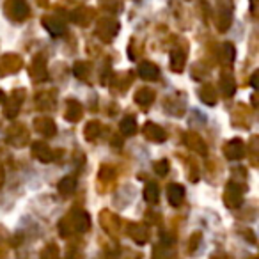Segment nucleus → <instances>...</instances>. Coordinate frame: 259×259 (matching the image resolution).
Listing matches in <instances>:
<instances>
[{"mask_svg": "<svg viewBox=\"0 0 259 259\" xmlns=\"http://www.w3.org/2000/svg\"><path fill=\"white\" fill-rule=\"evenodd\" d=\"M4 13L11 22H25L30 15L27 0H6Z\"/></svg>", "mask_w": 259, "mask_h": 259, "instance_id": "nucleus-1", "label": "nucleus"}, {"mask_svg": "<svg viewBox=\"0 0 259 259\" xmlns=\"http://www.w3.org/2000/svg\"><path fill=\"white\" fill-rule=\"evenodd\" d=\"M241 202H243V187H240L234 181H229L224 190V204L229 209H236L241 206Z\"/></svg>", "mask_w": 259, "mask_h": 259, "instance_id": "nucleus-2", "label": "nucleus"}, {"mask_svg": "<svg viewBox=\"0 0 259 259\" xmlns=\"http://www.w3.org/2000/svg\"><path fill=\"white\" fill-rule=\"evenodd\" d=\"M119 32V23L114 18H101L96 25V36L103 43H110Z\"/></svg>", "mask_w": 259, "mask_h": 259, "instance_id": "nucleus-3", "label": "nucleus"}, {"mask_svg": "<svg viewBox=\"0 0 259 259\" xmlns=\"http://www.w3.org/2000/svg\"><path fill=\"white\" fill-rule=\"evenodd\" d=\"M64 219H66V222H68V226H69V229H71V233H73V231H76V233H85V231H89V227H91V217H89V213L80 211V209H76V211L69 213V215L64 217Z\"/></svg>", "mask_w": 259, "mask_h": 259, "instance_id": "nucleus-4", "label": "nucleus"}, {"mask_svg": "<svg viewBox=\"0 0 259 259\" xmlns=\"http://www.w3.org/2000/svg\"><path fill=\"white\" fill-rule=\"evenodd\" d=\"M8 142L11 146H16V148H22V146L29 144V130H27L25 124H13L8 128V135H6Z\"/></svg>", "mask_w": 259, "mask_h": 259, "instance_id": "nucleus-5", "label": "nucleus"}, {"mask_svg": "<svg viewBox=\"0 0 259 259\" xmlns=\"http://www.w3.org/2000/svg\"><path fill=\"white\" fill-rule=\"evenodd\" d=\"M23 100H25V91L23 89H15L11 94H9L8 101H6L4 105V115L9 119L16 117L20 112V108H22V103Z\"/></svg>", "mask_w": 259, "mask_h": 259, "instance_id": "nucleus-6", "label": "nucleus"}, {"mask_svg": "<svg viewBox=\"0 0 259 259\" xmlns=\"http://www.w3.org/2000/svg\"><path fill=\"white\" fill-rule=\"evenodd\" d=\"M23 59L16 54H6L4 57H0V75H13L18 69H22Z\"/></svg>", "mask_w": 259, "mask_h": 259, "instance_id": "nucleus-7", "label": "nucleus"}, {"mask_svg": "<svg viewBox=\"0 0 259 259\" xmlns=\"http://www.w3.org/2000/svg\"><path fill=\"white\" fill-rule=\"evenodd\" d=\"M34 130H36L37 134H41L43 137L50 139L57 134V124L54 122L52 117H47V115H41L34 121Z\"/></svg>", "mask_w": 259, "mask_h": 259, "instance_id": "nucleus-8", "label": "nucleus"}, {"mask_svg": "<svg viewBox=\"0 0 259 259\" xmlns=\"http://www.w3.org/2000/svg\"><path fill=\"white\" fill-rule=\"evenodd\" d=\"M30 153H32L34 158L39 160L41 163H50L52 160H54V151H52V148L41 141H36L30 144Z\"/></svg>", "mask_w": 259, "mask_h": 259, "instance_id": "nucleus-9", "label": "nucleus"}, {"mask_svg": "<svg viewBox=\"0 0 259 259\" xmlns=\"http://www.w3.org/2000/svg\"><path fill=\"white\" fill-rule=\"evenodd\" d=\"M142 134L148 141L151 142H165L167 141V132L156 122H146L142 128Z\"/></svg>", "mask_w": 259, "mask_h": 259, "instance_id": "nucleus-10", "label": "nucleus"}, {"mask_svg": "<svg viewBox=\"0 0 259 259\" xmlns=\"http://www.w3.org/2000/svg\"><path fill=\"white\" fill-rule=\"evenodd\" d=\"M30 78L34 82H43L47 78V59L45 55H36L32 59V64H30Z\"/></svg>", "mask_w": 259, "mask_h": 259, "instance_id": "nucleus-11", "label": "nucleus"}, {"mask_svg": "<svg viewBox=\"0 0 259 259\" xmlns=\"http://www.w3.org/2000/svg\"><path fill=\"white\" fill-rule=\"evenodd\" d=\"M139 76L146 82H156L160 78V68L151 61H144L139 64V69H137Z\"/></svg>", "mask_w": 259, "mask_h": 259, "instance_id": "nucleus-12", "label": "nucleus"}, {"mask_svg": "<svg viewBox=\"0 0 259 259\" xmlns=\"http://www.w3.org/2000/svg\"><path fill=\"white\" fill-rule=\"evenodd\" d=\"M224 155L227 160H240L245 155V144L241 139H233L224 146Z\"/></svg>", "mask_w": 259, "mask_h": 259, "instance_id": "nucleus-13", "label": "nucleus"}, {"mask_svg": "<svg viewBox=\"0 0 259 259\" xmlns=\"http://www.w3.org/2000/svg\"><path fill=\"white\" fill-rule=\"evenodd\" d=\"M185 144H187L188 149L195 151L197 155H202V156L208 155V146H206V142L202 141L201 135L194 134V132H188V134L185 135Z\"/></svg>", "mask_w": 259, "mask_h": 259, "instance_id": "nucleus-14", "label": "nucleus"}, {"mask_svg": "<svg viewBox=\"0 0 259 259\" xmlns=\"http://www.w3.org/2000/svg\"><path fill=\"white\" fill-rule=\"evenodd\" d=\"M41 23H43L45 29H47L48 32H50V36L61 37V36H64V34H66L64 22H61V20H59L57 16H43Z\"/></svg>", "mask_w": 259, "mask_h": 259, "instance_id": "nucleus-15", "label": "nucleus"}, {"mask_svg": "<svg viewBox=\"0 0 259 259\" xmlns=\"http://www.w3.org/2000/svg\"><path fill=\"white\" fill-rule=\"evenodd\" d=\"M167 199H169V202L174 206V208H178V206L183 204L185 201V187L180 183H172L169 185V188H167Z\"/></svg>", "mask_w": 259, "mask_h": 259, "instance_id": "nucleus-16", "label": "nucleus"}, {"mask_svg": "<svg viewBox=\"0 0 259 259\" xmlns=\"http://www.w3.org/2000/svg\"><path fill=\"white\" fill-rule=\"evenodd\" d=\"M130 238L139 245H144L149 240V229L148 226H142V224H132L128 231Z\"/></svg>", "mask_w": 259, "mask_h": 259, "instance_id": "nucleus-17", "label": "nucleus"}, {"mask_svg": "<svg viewBox=\"0 0 259 259\" xmlns=\"http://www.w3.org/2000/svg\"><path fill=\"white\" fill-rule=\"evenodd\" d=\"M155 100H156V94L153 89H146L144 87V89H139L137 93H135V103L141 108H144V110H148Z\"/></svg>", "mask_w": 259, "mask_h": 259, "instance_id": "nucleus-18", "label": "nucleus"}, {"mask_svg": "<svg viewBox=\"0 0 259 259\" xmlns=\"http://www.w3.org/2000/svg\"><path fill=\"white\" fill-rule=\"evenodd\" d=\"M83 115V108L82 105L78 103L76 100H69L68 105H66V110H64V117L66 121L69 122H78Z\"/></svg>", "mask_w": 259, "mask_h": 259, "instance_id": "nucleus-19", "label": "nucleus"}, {"mask_svg": "<svg viewBox=\"0 0 259 259\" xmlns=\"http://www.w3.org/2000/svg\"><path fill=\"white\" fill-rule=\"evenodd\" d=\"M219 83H220V89H222V94L226 98H231L236 93V82H234V76L229 71H222Z\"/></svg>", "mask_w": 259, "mask_h": 259, "instance_id": "nucleus-20", "label": "nucleus"}, {"mask_svg": "<svg viewBox=\"0 0 259 259\" xmlns=\"http://www.w3.org/2000/svg\"><path fill=\"white\" fill-rule=\"evenodd\" d=\"M199 98H201V101L204 105H208V107H213V105H217V89L211 85V83H204V85L199 89Z\"/></svg>", "mask_w": 259, "mask_h": 259, "instance_id": "nucleus-21", "label": "nucleus"}, {"mask_svg": "<svg viewBox=\"0 0 259 259\" xmlns=\"http://www.w3.org/2000/svg\"><path fill=\"white\" fill-rule=\"evenodd\" d=\"M93 15H94L93 9L78 8V9H75V11L71 13V22H75L76 25L85 27V25H89V22L93 20Z\"/></svg>", "mask_w": 259, "mask_h": 259, "instance_id": "nucleus-22", "label": "nucleus"}, {"mask_svg": "<svg viewBox=\"0 0 259 259\" xmlns=\"http://www.w3.org/2000/svg\"><path fill=\"white\" fill-rule=\"evenodd\" d=\"M57 190H59V194H61V195L69 197V195H73V194H75V190H76V180L73 176L62 178V180L59 181V185H57Z\"/></svg>", "mask_w": 259, "mask_h": 259, "instance_id": "nucleus-23", "label": "nucleus"}, {"mask_svg": "<svg viewBox=\"0 0 259 259\" xmlns=\"http://www.w3.org/2000/svg\"><path fill=\"white\" fill-rule=\"evenodd\" d=\"M100 222L108 234H114V229H117L119 227V219L115 215H112L110 211H101L100 213Z\"/></svg>", "mask_w": 259, "mask_h": 259, "instance_id": "nucleus-24", "label": "nucleus"}, {"mask_svg": "<svg viewBox=\"0 0 259 259\" xmlns=\"http://www.w3.org/2000/svg\"><path fill=\"white\" fill-rule=\"evenodd\" d=\"M185 66H187V55L181 50H174L170 54V69L174 73H183Z\"/></svg>", "mask_w": 259, "mask_h": 259, "instance_id": "nucleus-25", "label": "nucleus"}, {"mask_svg": "<svg viewBox=\"0 0 259 259\" xmlns=\"http://www.w3.org/2000/svg\"><path fill=\"white\" fill-rule=\"evenodd\" d=\"M137 119L132 117V115H126V117H122L121 124H119V130H121V134L126 135V137H132V135L137 134Z\"/></svg>", "mask_w": 259, "mask_h": 259, "instance_id": "nucleus-26", "label": "nucleus"}, {"mask_svg": "<svg viewBox=\"0 0 259 259\" xmlns=\"http://www.w3.org/2000/svg\"><path fill=\"white\" fill-rule=\"evenodd\" d=\"M100 134H101V124L98 121H89L85 124V128H83V137L89 142L96 141V139L100 137Z\"/></svg>", "mask_w": 259, "mask_h": 259, "instance_id": "nucleus-27", "label": "nucleus"}, {"mask_svg": "<svg viewBox=\"0 0 259 259\" xmlns=\"http://www.w3.org/2000/svg\"><path fill=\"white\" fill-rule=\"evenodd\" d=\"M37 101V108L39 110H52V108L55 107V98H54V93H41L37 94L36 98Z\"/></svg>", "mask_w": 259, "mask_h": 259, "instance_id": "nucleus-28", "label": "nucleus"}, {"mask_svg": "<svg viewBox=\"0 0 259 259\" xmlns=\"http://www.w3.org/2000/svg\"><path fill=\"white\" fill-rule=\"evenodd\" d=\"M160 199V188L156 183H148L144 187V201L148 204H156Z\"/></svg>", "mask_w": 259, "mask_h": 259, "instance_id": "nucleus-29", "label": "nucleus"}, {"mask_svg": "<svg viewBox=\"0 0 259 259\" xmlns=\"http://www.w3.org/2000/svg\"><path fill=\"white\" fill-rule=\"evenodd\" d=\"M215 23H217V29H219L220 32H227V29H229L231 23H233V15H231V11H227V9L220 11Z\"/></svg>", "mask_w": 259, "mask_h": 259, "instance_id": "nucleus-30", "label": "nucleus"}, {"mask_svg": "<svg viewBox=\"0 0 259 259\" xmlns=\"http://www.w3.org/2000/svg\"><path fill=\"white\" fill-rule=\"evenodd\" d=\"M73 75L80 80H85L87 75H89V66H87V62H82V61L75 62V64H73Z\"/></svg>", "mask_w": 259, "mask_h": 259, "instance_id": "nucleus-31", "label": "nucleus"}, {"mask_svg": "<svg viewBox=\"0 0 259 259\" xmlns=\"http://www.w3.org/2000/svg\"><path fill=\"white\" fill-rule=\"evenodd\" d=\"M41 259H59V247L55 243H48L41 250Z\"/></svg>", "mask_w": 259, "mask_h": 259, "instance_id": "nucleus-32", "label": "nucleus"}, {"mask_svg": "<svg viewBox=\"0 0 259 259\" xmlns=\"http://www.w3.org/2000/svg\"><path fill=\"white\" fill-rule=\"evenodd\" d=\"M222 55H224V59H226L227 62H233V61H234V57H236V48H234V45L231 43V41L224 43V47H222Z\"/></svg>", "mask_w": 259, "mask_h": 259, "instance_id": "nucleus-33", "label": "nucleus"}, {"mask_svg": "<svg viewBox=\"0 0 259 259\" xmlns=\"http://www.w3.org/2000/svg\"><path fill=\"white\" fill-rule=\"evenodd\" d=\"M153 169H155V172L158 174V176H167V174H169V170H170L169 160H158V162H155Z\"/></svg>", "mask_w": 259, "mask_h": 259, "instance_id": "nucleus-34", "label": "nucleus"}, {"mask_svg": "<svg viewBox=\"0 0 259 259\" xmlns=\"http://www.w3.org/2000/svg\"><path fill=\"white\" fill-rule=\"evenodd\" d=\"M114 178H115V172H114V169H112V167L103 165L100 169V180L101 181H112Z\"/></svg>", "mask_w": 259, "mask_h": 259, "instance_id": "nucleus-35", "label": "nucleus"}, {"mask_svg": "<svg viewBox=\"0 0 259 259\" xmlns=\"http://www.w3.org/2000/svg\"><path fill=\"white\" fill-rule=\"evenodd\" d=\"M201 240H202V234L201 233H194V234H192L190 241H188V252H195V248L199 247Z\"/></svg>", "mask_w": 259, "mask_h": 259, "instance_id": "nucleus-36", "label": "nucleus"}, {"mask_svg": "<svg viewBox=\"0 0 259 259\" xmlns=\"http://www.w3.org/2000/svg\"><path fill=\"white\" fill-rule=\"evenodd\" d=\"M257 76H259V73H252V78H250L252 87H257Z\"/></svg>", "mask_w": 259, "mask_h": 259, "instance_id": "nucleus-37", "label": "nucleus"}, {"mask_svg": "<svg viewBox=\"0 0 259 259\" xmlns=\"http://www.w3.org/2000/svg\"><path fill=\"white\" fill-rule=\"evenodd\" d=\"M243 236H247L248 240H250V243H255V236L250 233V231H245V233H243Z\"/></svg>", "mask_w": 259, "mask_h": 259, "instance_id": "nucleus-38", "label": "nucleus"}, {"mask_svg": "<svg viewBox=\"0 0 259 259\" xmlns=\"http://www.w3.org/2000/svg\"><path fill=\"white\" fill-rule=\"evenodd\" d=\"M4 181H6V174H4V169H0V188L4 187Z\"/></svg>", "mask_w": 259, "mask_h": 259, "instance_id": "nucleus-39", "label": "nucleus"}, {"mask_svg": "<svg viewBox=\"0 0 259 259\" xmlns=\"http://www.w3.org/2000/svg\"><path fill=\"white\" fill-rule=\"evenodd\" d=\"M211 259H227V255H224V254H213Z\"/></svg>", "mask_w": 259, "mask_h": 259, "instance_id": "nucleus-40", "label": "nucleus"}, {"mask_svg": "<svg viewBox=\"0 0 259 259\" xmlns=\"http://www.w3.org/2000/svg\"><path fill=\"white\" fill-rule=\"evenodd\" d=\"M4 100V93H2V91H0V101Z\"/></svg>", "mask_w": 259, "mask_h": 259, "instance_id": "nucleus-41", "label": "nucleus"}]
</instances>
